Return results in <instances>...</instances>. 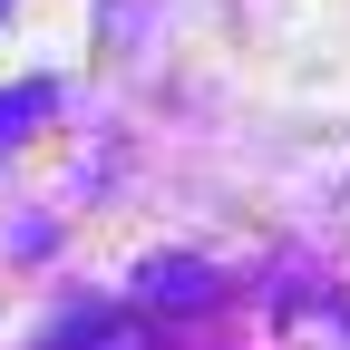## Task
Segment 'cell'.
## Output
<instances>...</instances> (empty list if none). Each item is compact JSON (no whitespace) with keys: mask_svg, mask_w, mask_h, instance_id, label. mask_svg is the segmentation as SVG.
<instances>
[{"mask_svg":"<svg viewBox=\"0 0 350 350\" xmlns=\"http://www.w3.org/2000/svg\"><path fill=\"white\" fill-rule=\"evenodd\" d=\"M214 292H224V273H204V262H146V273H137L146 312H204Z\"/></svg>","mask_w":350,"mask_h":350,"instance_id":"6da1fadb","label":"cell"},{"mask_svg":"<svg viewBox=\"0 0 350 350\" xmlns=\"http://www.w3.org/2000/svg\"><path fill=\"white\" fill-rule=\"evenodd\" d=\"M39 350H137V340H126V331H117L107 312H68V321H59L49 340H39Z\"/></svg>","mask_w":350,"mask_h":350,"instance_id":"7a4b0ae2","label":"cell"},{"mask_svg":"<svg viewBox=\"0 0 350 350\" xmlns=\"http://www.w3.org/2000/svg\"><path fill=\"white\" fill-rule=\"evenodd\" d=\"M49 107H59V88H49V78H39V88H20V98H0V146H10V137H29Z\"/></svg>","mask_w":350,"mask_h":350,"instance_id":"3957f363","label":"cell"},{"mask_svg":"<svg viewBox=\"0 0 350 350\" xmlns=\"http://www.w3.org/2000/svg\"><path fill=\"white\" fill-rule=\"evenodd\" d=\"M0 10H10V0H0Z\"/></svg>","mask_w":350,"mask_h":350,"instance_id":"277c9868","label":"cell"}]
</instances>
